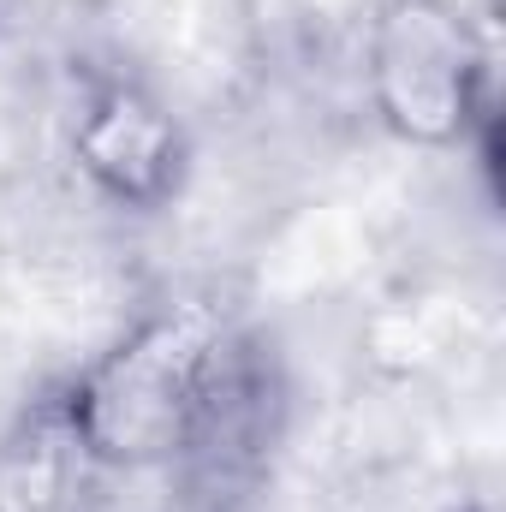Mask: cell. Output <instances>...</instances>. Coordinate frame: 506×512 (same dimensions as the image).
Returning a JSON list of instances; mask_svg holds the SVG:
<instances>
[{"label": "cell", "mask_w": 506, "mask_h": 512, "mask_svg": "<svg viewBox=\"0 0 506 512\" xmlns=\"http://www.w3.org/2000/svg\"><path fill=\"white\" fill-rule=\"evenodd\" d=\"M221 334V316L203 304L149 310L60 382L96 471H173Z\"/></svg>", "instance_id": "1"}, {"label": "cell", "mask_w": 506, "mask_h": 512, "mask_svg": "<svg viewBox=\"0 0 506 512\" xmlns=\"http://www.w3.org/2000/svg\"><path fill=\"white\" fill-rule=\"evenodd\" d=\"M66 155L84 179V191L108 209H167L191 179V131L173 114L161 90H149L131 72H96L84 78L72 120H66Z\"/></svg>", "instance_id": "3"}, {"label": "cell", "mask_w": 506, "mask_h": 512, "mask_svg": "<svg viewBox=\"0 0 506 512\" xmlns=\"http://www.w3.org/2000/svg\"><path fill=\"white\" fill-rule=\"evenodd\" d=\"M102 471L66 411L60 382L0 423V512H84Z\"/></svg>", "instance_id": "4"}, {"label": "cell", "mask_w": 506, "mask_h": 512, "mask_svg": "<svg viewBox=\"0 0 506 512\" xmlns=\"http://www.w3.org/2000/svg\"><path fill=\"white\" fill-rule=\"evenodd\" d=\"M489 30L441 0H381L364 24V96L387 137L459 149L489 120Z\"/></svg>", "instance_id": "2"}]
</instances>
